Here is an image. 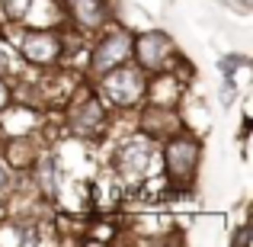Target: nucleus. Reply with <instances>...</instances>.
<instances>
[{
    "instance_id": "obj_2",
    "label": "nucleus",
    "mask_w": 253,
    "mask_h": 247,
    "mask_svg": "<svg viewBox=\"0 0 253 247\" xmlns=\"http://www.w3.org/2000/svg\"><path fill=\"white\" fill-rule=\"evenodd\" d=\"M125 61H131V29H125L122 23L112 19L109 26H103V29L96 32V42L90 45L86 71H90V77L96 81V77L109 74L112 68H119V64H125Z\"/></svg>"
},
{
    "instance_id": "obj_8",
    "label": "nucleus",
    "mask_w": 253,
    "mask_h": 247,
    "mask_svg": "<svg viewBox=\"0 0 253 247\" xmlns=\"http://www.w3.org/2000/svg\"><path fill=\"white\" fill-rule=\"evenodd\" d=\"M58 3H61L68 23L84 36H96L103 26H109L116 19L109 0H58Z\"/></svg>"
},
{
    "instance_id": "obj_12",
    "label": "nucleus",
    "mask_w": 253,
    "mask_h": 247,
    "mask_svg": "<svg viewBox=\"0 0 253 247\" xmlns=\"http://www.w3.org/2000/svg\"><path fill=\"white\" fill-rule=\"evenodd\" d=\"M10 180H13V170H10V167H6L3 161H0V193L10 186Z\"/></svg>"
},
{
    "instance_id": "obj_5",
    "label": "nucleus",
    "mask_w": 253,
    "mask_h": 247,
    "mask_svg": "<svg viewBox=\"0 0 253 247\" xmlns=\"http://www.w3.org/2000/svg\"><path fill=\"white\" fill-rule=\"evenodd\" d=\"M157 157V142L148 138L144 132L135 129V135L125 138L122 145L112 154V164H116V173L125 180H144L151 170V161Z\"/></svg>"
},
{
    "instance_id": "obj_1",
    "label": "nucleus",
    "mask_w": 253,
    "mask_h": 247,
    "mask_svg": "<svg viewBox=\"0 0 253 247\" xmlns=\"http://www.w3.org/2000/svg\"><path fill=\"white\" fill-rule=\"evenodd\" d=\"M161 161H164V177H167L170 190L189 193L196 186L199 167H202V142L186 129L173 132L170 138L161 142Z\"/></svg>"
},
{
    "instance_id": "obj_10",
    "label": "nucleus",
    "mask_w": 253,
    "mask_h": 247,
    "mask_svg": "<svg viewBox=\"0 0 253 247\" xmlns=\"http://www.w3.org/2000/svg\"><path fill=\"white\" fill-rule=\"evenodd\" d=\"M247 64H250V61H247L244 55H228V58H221V61H218V68H221V74H224V77L231 81V77L237 74L234 68H247Z\"/></svg>"
},
{
    "instance_id": "obj_7",
    "label": "nucleus",
    "mask_w": 253,
    "mask_h": 247,
    "mask_svg": "<svg viewBox=\"0 0 253 247\" xmlns=\"http://www.w3.org/2000/svg\"><path fill=\"white\" fill-rule=\"evenodd\" d=\"M109 122V112H106V99L96 93H86L84 99H77L68 109V129L77 138H99Z\"/></svg>"
},
{
    "instance_id": "obj_3",
    "label": "nucleus",
    "mask_w": 253,
    "mask_h": 247,
    "mask_svg": "<svg viewBox=\"0 0 253 247\" xmlns=\"http://www.w3.org/2000/svg\"><path fill=\"white\" fill-rule=\"evenodd\" d=\"M179 61V49L164 29H144L131 32V64L141 71L144 77L157 74L164 68H173Z\"/></svg>"
},
{
    "instance_id": "obj_6",
    "label": "nucleus",
    "mask_w": 253,
    "mask_h": 247,
    "mask_svg": "<svg viewBox=\"0 0 253 247\" xmlns=\"http://www.w3.org/2000/svg\"><path fill=\"white\" fill-rule=\"evenodd\" d=\"M64 39L55 29H39V26H23L19 32V55L23 61L36 64V68H55L64 55Z\"/></svg>"
},
{
    "instance_id": "obj_9",
    "label": "nucleus",
    "mask_w": 253,
    "mask_h": 247,
    "mask_svg": "<svg viewBox=\"0 0 253 247\" xmlns=\"http://www.w3.org/2000/svg\"><path fill=\"white\" fill-rule=\"evenodd\" d=\"M32 0H0V16L10 19V23H19V19L29 13Z\"/></svg>"
},
{
    "instance_id": "obj_4",
    "label": "nucleus",
    "mask_w": 253,
    "mask_h": 247,
    "mask_svg": "<svg viewBox=\"0 0 253 247\" xmlns=\"http://www.w3.org/2000/svg\"><path fill=\"white\" fill-rule=\"evenodd\" d=\"M144 84L148 77L135 68L131 61L112 68L109 74L96 77V90L106 103H112L116 109H135V106L144 103Z\"/></svg>"
},
{
    "instance_id": "obj_11",
    "label": "nucleus",
    "mask_w": 253,
    "mask_h": 247,
    "mask_svg": "<svg viewBox=\"0 0 253 247\" xmlns=\"http://www.w3.org/2000/svg\"><path fill=\"white\" fill-rule=\"evenodd\" d=\"M231 244H237V247H244V244H250V225H244L241 231H237L234 238H231Z\"/></svg>"
}]
</instances>
